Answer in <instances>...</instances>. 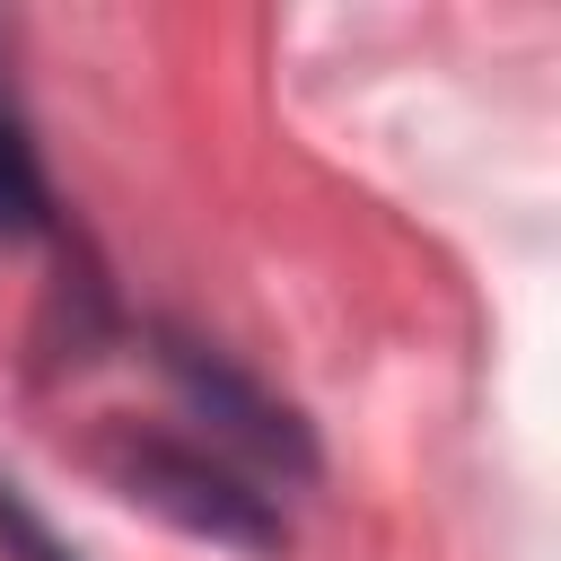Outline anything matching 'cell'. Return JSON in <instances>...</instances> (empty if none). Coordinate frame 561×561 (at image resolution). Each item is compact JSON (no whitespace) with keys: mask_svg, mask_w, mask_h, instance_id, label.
<instances>
[{"mask_svg":"<svg viewBox=\"0 0 561 561\" xmlns=\"http://www.w3.org/2000/svg\"><path fill=\"white\" fill-rule=\"evenodd\" d=\"M0 237H53V184L26 123L0 105Z\"/></svg>","mask_w":561,"mask_h":561,"instance_id":"3957f363","label":"cell"},{"mask_svg":"<svg viewBox=\"0 0 561 561\" xmlns=\"http://www.w3.org/2000/svg\"><path fill=\"white\" fill-rule=\"evenodd\" d=\"M0 561H79L70 552V535L26 500V482H9L0 473Z\"/></svg>","mask_w":561,"mask_h":561,"instance_id":"277c9868","label":"cell"},{"mask_svg":"<svg viewBox=\"0 0 561 561\" xmlns=\"http://www.w3.org/2000/svg\"><path fill=\"white\" fill-rule=\"evenodd\" d=\"M149 342H158V368H167V386L184 394V412L210 430L202 447H219L228 465H237V456H245V465H272V473H289V482L316 473V430L298 421V403H280L263 377H245L219 342H202V333H184V324H149Z\"/></svg>","mask_w":561,"mask_h":561,"instance_id":"7a4b0ae2","label":"cell"},{"mask_svg":"<svg viewBox=\"0 0 561 561\" xmlns=\"http://www.w3.org/2000/svg\"><path fill=\"white\" fill-rule=\"evenodd\" d=\"M105 465H114V482H123L140 508L175 517L184 535H210V543H237V552H280V508H272V491H263L245 465H228L219 447L167 438V430H123V438L105 447Z\"/></svg>","mask_w":561,"mask_h":561,"instance_id":"6da1fadb","label":"cell"}]
</instances>
